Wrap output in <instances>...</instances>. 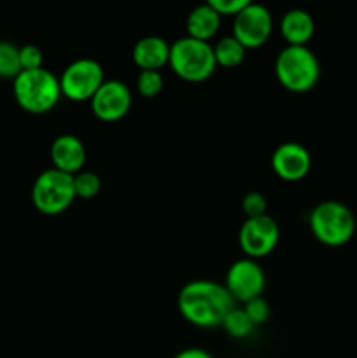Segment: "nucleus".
<instances>
[{
    "label": "nucleus",
    "mask_w": 357,
    "mask_h": 358,
    "mask_svg": "<svg viewBox=\"0 0 357 358\" xmlns=\"http://www.w3.org/2000/svg\"><path fill=\"white\" fill-rule=\"evenodd\" d=\"M178 311L189 324L212 329L223 325L226 315L234 308L226 287L214 280H192L178 292Z\"/></svg>",
    "instance_id": "f257e3e1"
},
{
    "label": "nucleus",
    "mask_w": 357,
    "mask_h": 358,
    "mask_svg": "<svg viewBox=\"0 0 357 358\" xmlns=\"http://www.w3.org/2000/svg\"><path fill=\"white\" fill-rule=\"evenodd\" d=\"M13 94L23 110L30 114H46L58 105L62 96L59 77L46 66L21 70L13 80Z\"/></svg>",
    "instance_id": "f03ea898"
},
{
    "label": "nucleus",
    "mask_w": 357,
    "mask_h": 358,
    "mask_svg": "<svg viewBox=\"0 0 357 358\" xmlns=\"http://www.w3.org/2000/svg\"><path fill=\"white\" fill-rule=\"evenodd\" d=\"M275 76L286 90L310 91L321 77V63L308 45H286L275 59Z\"/></svg>",
    "instance_id": "7ed1b4c3"
},
{
    "label": "nucleus",
    "mask_w": 357,
    "mask_h": 358,
    "mask_svg": "<svg viewBox=\"0 0 357 358\" xmlns=\"http://www.w3.org/2000/svg\"><path fill=\"white\" fill-rule=\"evenodd\" d=\"M312 234L328 247H342L356 234V215L342 201L328 199L314 206L310 212Z\"/></svg>",
    "instance_id": "20e7f679"
},
{
    "label": "nucleus",
    "mask_w": 357,
    "mask_h": 358,
    "mask_svg": "<svg viewBox=\"0 0 357 358\" xmlns=\"http://www.w3.org/2000/svg\"><path fill=\"white\" fill-rule=\"evenodd\" d=\"M168 65L184 80L200 83L212 76L217 63L216 56H214V48L209 42L186 35L170 44Z\"/></svg>",
    "instance_id": "39448f33"
},
{
    "label": "nucleus",
    "mask_w": 357,
    "mask_h": 358,
    "mask_svg": "<svg viewBox=\"0 0 357 358\" xmlns=\"http://www.w3.org/2000/svg\"><path fill=\"white\" fill-rule=\"evenodd\" d=\"M76 199L74 175L63 173L56 168H48L34 180L31 203L44 215H59Z\"/></svg>",
    "instance_id": "423d86ee"
},
{
    "label": "nucleus",
    "mask_w": 357,
    "mask_h": 358,
    "mask_svg": "<svg viewBox=\"0 0 357 358\" xmlns=\"http://www.w3.org/2000/svg\"><path fill=\"white\" fill-rule=\"evenodd\" d=\"M105 76L100 63L93 58L74 59L59 76V87L72 101H88L104 84Z\"/></svg>",
    "instance_id": "0eeeda50"
},
{
    "label": "nucleus",
    "mask_w": 357,
    "mask_h": 358,
    "mask_svg": "<svg viewBox=\"0 0 357 358\" xmlns=\"http://www.w3.org/2000/svg\"><path fill=\"white\" fill-rule=\"evenodd\" d=\"M280 229L276 220L265 213L261 217L245 219L238 233V243L248 259L266 257L279 243Z\"/></svg>",
    "instance_id": "6e6552de"
},
{
    "label": "nucleus",
    "mask_w": 357,
    "mask_h": 358,
    "mask_svg": "<svg viewBox=\"0 0 357 358\" xmlns=\"http://www.w3.org/2000/svg\"><path fill=\"white\" fill-rule=\"evenodd\" d=\"M273 30L272 13L262 3L248 2L233 21V37L245 49L261 48Z\"/></svg>",
    "instance_id": "1a4fd4ad"
},
{
    "label": "nucleus",
    "mask_w": 357,
    "mask_h": 358,
    "mask_svg": "<svg viewBox=\"0 0 357 358\" xmlns=\"http://www.w3.org/2000/svg\"><path fill=\"white\" fill-rule=\"evenodd\" d=\"M266 285V275L254 259H238L227 268L224 287L234 303H248L262 296Z\"/></svg>",
    "instance_id": "9d476101"
},
{
    "label": "nucleus",
    "mask_w": 357,
    "mask_h": 358,
    "mask_svg": "<svg viewBox=\"0 0 357 358\" xmlns=\"http://www.w3.org/2000/svg\"><path fill=\"white\" fill-rule=\"evenodd\" d=\"M91 110L102 121H119L132 107V91L119 79H105L91 98Z\"/></svg>",
    "instance_id": "9b49d317"
},
{
    "label": "nucleus",
    "mask_w": 357,
    "mask_h": 358,
    "mask_svg": "<svg viewBox=\"0 0 357 358\" xmlns=\"http://www.w3.org/2000/svg\"><path fill=\"white\" fill-rule=\"evenodd\" d=\"M272 168L284 180H301L312 168V156L304 145L298 142H284L273 150Z\"/></svg>",
    "instance_id": "f8f14e48"
},
{
    "label": "nucleus",
    "mask_w": 357,
    "mask_h": 358,
    "mask_svg": "<svg viewBox=\"0 0 357 358\" xmlns=\"http://www.w3.org/2000/svg\"><path fill=\"white\" fill-rule=\"evenodd\" d=\"M52 168L63 173L76 175L83 171L86 163V147L83 140L76 135H59L51 143Z\"/></svg>",
    "instance_id": "ddd939ff"
},
{
    "label": "nucleus",
    "mask_w": 357,
    "mask_h": 358,
    "mask_svg": "<svg viewBox=\"0 0 357 358\" xmlns=\"http://www.w3.org/2000/svg\"><path fill=\"white\" fill-rule=\"evenodd\" d=\"M132 58L140 70H160L161 66L168 65L170 44L163 37L147 35L133 45Z\"/></svg>",
    "instance_id": "4468645a"
},
{
    "label": "nucleus",
    "mask_w": 357,
    "mask_h": 358,
    "mask_svg": "<svg viewBox=\"0 0 357 358\" xmlns=\"http://www.w3.org/2000/svg\"><path fill=\"white\" fill-rule=\"evenodd\" d=\"M280 31L287 41V45H307L314 37L315 21L304 9H290L280 20Z\"/></svg>",
    "instance_id": "2eb2a0df"
},
{
    "label": "nucleus",
    "mask_w": 357,
    "mask_h": 358,
    "mask_svg": "<svg viewBox=\"0 0 357 358\" xmlns=\"http://www.w3.org/2000/svg\"><path fill=\"white\" fill-rule=\"evenodd\" d=\"M219 27L220 14L209 2L196 6L186 20L188 35L192 38H198V41L209 42V38H212L217 34Z\"/></svg>",
    "instance_id": "dca6fc26"
},
{
    "label": "nucleus",
    "mask_w": 357,
    "mask_h": 358,
    "mask_svg": "<svg viewBox=\"0 0 357 358\" xmlns=\"http://www.w3.org/2000/svg\"><path fill=\"white\" fill-rule=\"evenodd\" d=\"M214 48V56H216V63L220 66H237L244 62L245 52L247 49L233 37V35H227V37H223L220 41H217Z\"/></svg>",
    "instance_id": "f3484780"
},
{
    "label": "nucleus",
    "mask_w": 357,
    "mask_h": 358,
    "mask_svg": "<svg viewBox=\"0 0 357 358\" xmlns=\"http://www.w3.org/2000/svg\"><path fill=\"white\" fill-rule=\"evenodd\" d=\"M20 72V48L14 42L0 41V79L14 80Z\"/></svg>",
    "instance_id": "a211bd4d"
},
{
    "label": "nucleus",
    "mask_w": 357,
    "mask_h": 358,
    "mask_svg": "<svg viewBox=\"0 0 357 358\" xmlns=\"http://www.w3.org/2000/svg\"><path fill=\"white\" fill-rule=\"evenodd\" d=\"M223 327L231 338L234 339H244L247 338L248 334H252L254 331V325L252 322L248 320L247 313L244 311V308H237L234 306L230 313L226 315V318L223 320Z\"/></svg>",
    "instance_id": "6ab92c4d"
},
{
    "label": "nucleus",
    "mask_w": 357,
    "mask_h": 358,
    "mask_svg": "<svg viewBox=\"0 0 357 358\" xmlns=\"http://www.w3.org/2000/svg\"><path fill=\"white\" fill-rule=\"evenodd\" d=\"M74 189H76V198L93 199L100 192L102 180L94 171L83 170L74 175Z\"/></svg>",
    "instance_id": "aec40b11"
},
{
    "label": "nucleus",
    "mask_w": 357,
    "mask_h": 358,
    "mask_svg": "<svg viewBox=\"0 0 357 358\" xmlns=\"http://www.w3.org/2000/svg\"><path fill=\"white\" fill-rule=\"evenodd\" d=\"M136 90L142 96L154 98L163 90V76L160 70H140L136 77Z\"/></svg>",
    "instance_id": "412c9836"
},
{
    "label": "nucleus",
    "mask_w": 357,
    "mask_h": 358,
    "mask_svg": "<svg viewBox=\"0 0 357 358\" xmlns=\"http://www.w3.org/2000/svg\"><path fill=\"white\" fill-rule=\"evenodd\" d=\"M244 311L247 313L248 320L252 322V325H254V327L262 325L265 322H268V318H270V304L262 299V296L255 297V299L245 303Z\"/></svg>",
    "instance_id": "4be33fe9"
},
{
    "label": "nucleus",
    "mask_w": 357,
    "mask_h": 358,
    "mask_svg": "<svg viewBox=\"0 0 357 358\" xmlns=\"http://www.w3.org/2000/svg\"><path fill=\"white\" fill-rule=\"evenodd\" d=\"M266 206H268V203H266L265 194H261L258 191L247 192L244 196V199H241V208H244V213L247 215V219L265 215Z\"/></svg>",
    "instance_id": "5701e85b"
},
{
    "label": "nucleus",
    "mask_w": 357,
    "mask_h": 358,
    "mask_svg": "<svg viewBox=\"0 0 357 358\" xmlns=\"http://www.w3.org/2000/svg\"><path fill=\"white\" fill-rule=\"evenodd\" d=\"M20 63L21 70H35L42 69L44 63V56L38 45L35 44H24L20 48Z\"/></svg>",
    "instance_id": "b1692460"
},
{
    "label": "nucleus",
    "mask_w": 357,
    "mask_h": 358,
    "mask_svg": "<svg viewBox=\"0 0 357 358\" xmlns=\"http://www.w3.org/2000/svg\"><path fill=\"white\" fill-rule=\"evenodd\" d=\"M251 0H210V6L220 14V16H237Z\"/></svg>",
    "instance_id": "393cba45"
},
{
    "label": "nucleus",
    "mask_w": 357,
    "mask_h": 358,
    "mask_svg": "<svg viewBox=\"0 0 357 358\" xmlns=\"http://www.w3.org/2000/svg\"><path fill=\"white\" fill-rule=\"evenodd\" d=\"M174 358H214L206 350L203 348H186L178 352Z\"/></svg>",
    "instance_id": "a878e982"
}]
</instances>
